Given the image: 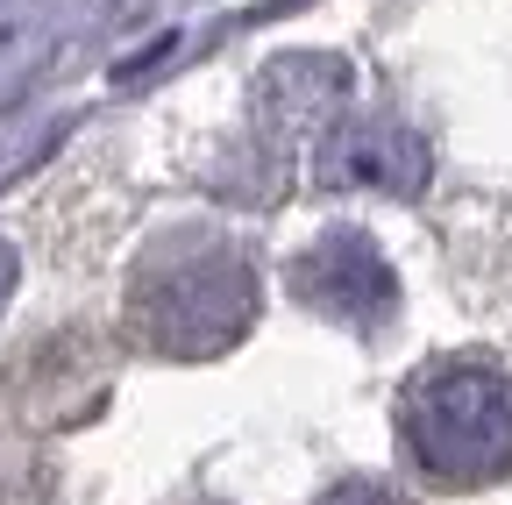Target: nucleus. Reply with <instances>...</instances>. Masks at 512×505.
<instances>
[{
    "label": "nucleus",
    "mask_w": 512,
    "mask_h": 505,
    "mask_svg": "<svg viewBox=\"0 0 512 505\" xmlns=\"http://www.w3.org/2000/svg\"><path fill=\"white\" fill-rule=\"evenodd\" d=\"M349 72L335 57H278L256 86V114H264V129H313V121H328L335 100H342Z\"/></svg>",
    "instance_id": "nucleus-5"
},
{
    "label": "nucleus",
    "mask_w": 512,
    "mask_h": 505,
    "mask_svg": "<svg viewBox=\"0 0 512 505\" xmlns=\"http://www.w3.org/2000/svg\"><path fill=\"white\" fill-rule=\"evenodd\" d=\"M292 292H299V306L320 313V321L356 328V335L384 328L399 313V278H392L384 249L363 228H328L320 242H306L292 257Z\"/></svg>",
    "instance_id": "nucleus-3"
},
{
    "label": "nucleus",
    "mask_w": 512,
    "mask_h": 505,
    "mask_svg": "<svg viewBox=\"0 0 512 505\" xmlns=\"http://www.w3.org/2000/svg\"><path fill=\"white\" fill-rule=\"evenodd\" d=\"M320 505H413V498L392 491V484H377V477H349V484H335Z\"/></svg>",
    "instance_id": "nucleus-6"
},
{
    "label": "nucleus",
    "mask_w": 512,
    "mask_h": 505,
    "mask_svg": "<svg viewBox=\"0 0 512 505\" xmlns=\"http://www.w3.org/2000/svg\"><path fill=\"white\" fill-rule=\"evenodd\" d=\"M256 321V264L228 235L185 228L143 249L128 278V335L150 356L171 363H207L235 349Z\"/></svg>",
    "instance_id": "nucleus-1"
},
{
    "label": "nucleus",
    "mask_w": 512,
    "mask_h": 505,
    "mask_svg": "<svg viewBox=\"0 0 512 505\" xmlns=\"http://www.w3.org/2000/svg\"><path fill=\"white\" fill-rule=\"evenodd\" d=\"M8 292H15V249L0 242V299H8Z\"/></svg>",
    "instance_id": "nucleus-7"
},
{
    "label": "nucleus",
    "mask_w": 512,
    "mask_h": 505,
    "mask_svg": "<svg viewBox=\"0 0 512 505\" xmlns=\"http://www.w3.org/2000/svg\"><path fill=\"white\" fill-rule=\"evenodd\" d=\"M320 185H342V193H392L413 200L427 185V143L392 114H342L320 136Z\"/></svg>",
    "instance_id": "nucleus-4"
},
{
    "label": "nucleus",
    "mask_w": 512,
    "mask_h": 505,
    "mask_svg": "<svg viewBox=\"0 0 512 505\" xmlns=\"http://www.w3.org/2000/svg\"><path fill=\"white\" fill-rule=\"evenodd\" d=\"M399 441L427 484L484 491L512 470V370L498 363H434L399 399Z\"/></svg>",
    "instance_id": "nucleus-2"
}]
</instances>
